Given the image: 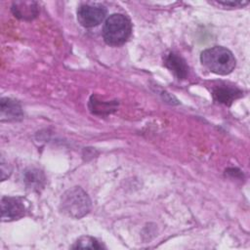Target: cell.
I'll list each match as a JSON object with an SVG mask.
<instances>
[{"instance_id": "obj_4", "label": "cell", "mask_w": 250, "mask_h": 250, "mask_svg": "<svg viewBox=\"0 0 250 250\" xmlns=\"http://www.w3.org/2000/svg\"><path fill=\"white\" fill-rule=\"evenodd\" d=\"M105 15L106 9L100 4H81L77 9V20L86 28L99 25Z\"/></svg>"}, {"instance_id": "obj_12", "label": "cell", "mask_w": 250, "mask_h": 250, "mask_svg": "<svg viewBox=\"0 0 250 250\" xmlns=\"http://www.w3.org/2000/svg\"><path fill=\"white\" fill-rule=\"evenodd\" d=\"M220 5H224V6H229V7H240V6H244L247 5L248 2H242V1H220L218 2Z\"/></svg>"}, {"instance_id": "obj_2", "label": "cell", "mask_w": 250, "mask_h": 250, "mask_svg": "<svg viewBox=\"0 0 250 250\" xmlns=\"http://www.w3.org/2000/svg\"><path fill=\"white\" fill-rule=\"evenodd\" d=\"M132 23L130 20L122 14H112L104 21L103 27V37L106 44L110 46H120L130 37Z\"/></svg>"}, {"instance_id": "obj_11", "label": "cell", "mask_w": 250, "mask_h": 250, "mask_svg": "<svg viewBox=\"0 0 250 250\" xmlns=\"http://www.w3.org/2000/svg\"><path fill=\"white\" fill-rule=\"evenodd\" d=\"M72 248H90V249H102L104 246L94 237L92 236H81L77 239Z\"/></svg>"}, {"instance_id": "obj_5", "label": "cell", "mask_w": 250, "mask_h": 250, "mask_svg": "<svg viewBox=\"0 0 250 250\" xmlns=\"http://www.w3.org/2000/svg\"><path fill=\"white\" fill-rule=\"evenodd\" d=\"M27 205L24 199L15 196H4L1 199V219L3 222L19 220L25 216Z\"/></svg>"}, {"instance_id": "obj_7", "label": "cell", "mask_w": 250, "mask_h": 250, "mask_svg": "<svg viewBox=\"0 0 250 250\" xmlns=\"http://www.w3.org/2000/svg\"><path fill=\"white\" fill-rule=\"evenodd\" d=\"M11 9L16 18L23 21H31L38 15V5L34 1H17Z\"/></svg>"}, {"instance_id": "obj_6", "label": "cell", "mask_w": 250, "mask_h": 250, "mask_svg": "<svg viewBox=\"0 0 250 250\" xmlns=\"http://www.w3.org/2000/svg\"><path fill=\"white\" fill-rule=\"evenodd\" d=\"M164 64L179 80L187 78L188 73V66L186 63V61L179 55L173 52L168 53L165 55Z\"/></svg>"}, {"instance_id": "obj_1", "label": "cell", "mask_w": 250, "mask_h": 250, "mask_svg": "<svg viewBox=\"0 0 250 250\" xmlns=\"http://www.w3.org/2000/svg\"><path fill=\"white\" fill-rule=\"evenodd\" d=\"M200 62L208 70L219 75L229 74L236 64L233 54L222 46H214L202 51Z\"/></svg>"}, {"instance_id": "obj_8", "label": "cell", "mask_w": 250, "mask_h": 250, "mask_svg": "<svg viewBox=\"0 0 250 250\" xmlns=\"http://www.w3.org/2000/svg\"><path fill=\"white\" fill-rule=\"evenodd\" d=\"M1 121H17L22 118L21 104L10 98L1 99Z\"/></svg>"}, {"instance_id": "obj_3", "label": "cell", "mask_w": 250, "mask_h": 250, "mask_svg": "<svg viewBox=\"0 0 250 250\" xmlns=\"http://www.w3.org/2000/svg\"><path fill=\"white\" fill-rule=\"evenodd\" d=\"M61 210L73 219H80L91 210V200L80 187L67 189L61 197Z\"/></svg>"}, {"instance_id": "obj_9", "label": "cell", "mask_w": 250, "mask_h": 250, "mask_svg": "<svg viewBox=\"0 0 250 250\" xmlns=\"http://www.w3.org/2000/svg\"><path fill=\"white\" fill-rule=\"evenodd\" d=\"M212 96L216 102L226 105H230L236 99L242 96V91L235 87L221 85L213 89Z\"/></svg>"}, {"instance_id": "obj_10", "label": "cell", "mask_w": 250, "mask_h": 250, "mask_svg": "<svg viewBox=\"0 0 250 250\" xmlns=\"http://www.w3.org/2000/svg\"><path fill=\"white\" fill-rule=\"evenodd\" d=\"M23 181L29 188L38 190L40 188L43 187L45 182V177H44V174L38 169H29L25 171Z\"/></svg>"}]
</instances>
